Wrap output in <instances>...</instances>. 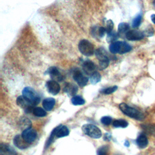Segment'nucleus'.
Wrapping results in <instances>:
<instances>
[{
    "instance_id": "f257e3e1",
    "label": "nucleus",
    "mask_w": 155,
    "mask_h": 155,
    "mask_svg": "<svg viewBox=\"0 0 155 155\" xmlns=\"http://www.w3.org/2000/svg\"><path fill=\"white\" fill-rule=\"evenodd\" d=\"M131 46L125 41H116L109 46V50L113 54H125L130 51Z\"/></svg>"
},
{
    "instance_id": "f03ea898",
    "label": "nucleus",
    "mask_w": 155,
    "mask_h": 155,
    "mask_svg": "<svg viewBox=\"0 0 155 155\" xmlns=\"http://www.w3.org/2000/svg\"><path fill=\"white\" fill-rule=\"evenodd\" d=\"M119 107L124 114L127 115L130 117L139 120H141L144 118L143 114L140 111H139V110L133 107H130L129 105L125 103L120 104Z\"/></svg>"
},
{
    "instance_id": "7ed1b4c3",
    "label": "nucleus",
    "mask_w": 155,
    "mask_h": 155,
    "mask_svg": "<svg viewBox=\"0 0 155 155\" xmlns=\"http://www.w3.org/2000/svg\"><path fill=\"white\" fill-rule=\"evenodd\" d=\"M69 134V130L65 125H59L55 127L50 134L48 140L47 142L45 148H47L53 142L54 137L60 138L67 136Z\"/></svg>"
},
{
    "instance_id": "20e7f679",
    "label": "nucleus",
    "mask_w": 155,
    "mask_h": 155,
    "mask_svg": "<svg viewBox=\"0 0 155 155\" xmlns=\"http://www.w3.org/2000/svg\"><path fill=\"white\" fill-rule=\"evenodd\" d=\"M22 96L33 105H38L41 98L38 93L31 87H26L22 90Z\"/></svg>"
},
{
    "instance_id": "39448f33",
    "label": "nucleus",
    "mask_w": 155,
    "mask_h": 155,
    "mask_svg": "<svg viewBox=\"0 0 155 155\" xmlns=\"http://www.w3.org/2000/svg\"><path fill=\"white\" fill-rule=\"evenodd\" d=\"M95 55L99 60V67L101 70L106 68L110 63L109 58L107 56V53L104 48H98L95 50Z\"/></svg>"
},
{
    "instance_id": "423d86ee",
    "label": "nucleus",
    "mask_w": 155,
    "mask_h": 155,
    "mask_svg": "<svg viewBox=\"0 0 155 155\" xmlns=\"http://www.w3.org/2000/svg\"><path fill=\"white\" fill-rule=\"evenodd\" d=\"M80 52L85 56H91L94 53V47L91 42L87 39H82L78 44Z\"/></svg>"
},
{
    "instance_id": "0eeeda50",
    "label": "nucleus",
    "mask_w": 155,
    "mask_h": 155,
    "mask_svg": "<svg viewBox=\"0 0 155 155\" xmlns=\"http://www.w3.org/2000/svg\"><path fill=\"white\" fill-rule=\"evenodd\" d=\"M82 130L84 134L93 139H99L102 136L101 130L93 124H85L82 127Z\"/></svg>"
},
{
    "instance_id": "6e6552de",
    "label": "nucleus",
    "mask_w": 155,
    "mask_h": 155,
    "mask_svg": "<svg viewBox=\"0 0 155 155\" xmlns=\"http://www.w3.org/2000/svg\"><path fill=\"white\" fill-rule=\"evenodd\" d=\"M16 103L18 106L21 107L26 113H30L33 112L35 107L32 104L28 102L23 96H18L16 99Z\"/></svg>"
},
{
    "instance_id": "1a4fd4ad",
    "label": "nucleus",
    "mask_w": 155,
    "mask_h": 155,
    "mask_svg": "<svg viewBox=\"0 0 155 155\" xmlns=\"http://www.w3.org/2000/svg\"><path fill=\"white\" fill-rule=\"evenodd\" d=\"M73 78L81 87H85L88 82V79L79 69H75L73 71Z\"/></svg>"
},
{
    "instance_id": "9d476101",
    "label": "nucleus",
    "mask_w": 155,
    "mask_h": 155,
    "mask_svg": "<svg viewBox=\"0 0 155 155\" xmlns=\"http://www.w3.org/2000/svg\"><path fill=\"white\" fill-rule=\"evenodd\" d=\"M21 136L24 140L28 143H31L36 139L37 137V133L35 130L31 128H28L23 130Z\"/></svg>"
},
{
    "instance_id": "9b49d317",
    "label": "nucleus",
    "mask_w": 155,
    "mask_h": 155,
    "mask_svg": "<svg viewBox=\"0 0 155 155\" xmlns=\"http://www.w3.org/2000/svg\"><path fill=\"white\" fill-rule=\"evenodd\" d=\"M144 34L143 31L137 30H129L126 34L125 37L129 41H140L144 38Z\"/></svg>"
},
{
    "instance_id": "f8f14e48",
    "label": "nucleus",
    "mask_w": 155,
    "mask_h": 155,
    "mask_svg": "<svg viewBox=\"0 0 155 155\" xmlns=\"http://www.w3.org/2000/svg\"><path fill=\"white\" fill-rule=\"evenodd\" d=\"M46 88L47 91L52 95H56L61 90L60 85L54 80H50L46 82Z\"/></svg>"
},
{
    "instance_id": "ddd939ff",
    "label": "nucleus",
    "mask_w": 155,
    "mask_h": 155,
    "mask_svg": "<svg viewBox=\"0 0 155 155\" xmlns=\"http://www.w3.org/2000/svg\"><path fill=\"white\" fill-rule=\"evenodd\" d=\"M47 72L53 80H54L57 82H61L64 79L62 74L56 67H50L47 70Z\"/></svg>"
},
{
    "instance_id": "4468645a",
    "label": "nucleus",
    "mask_w": 155,
    "mask_h": 155,
    "mask_svg": "<svg viewBox=\"0 0 155 155\" xmlns=\"http://www.w3.org/2000/svg\"><path fill=\"white\" fill-rule=\"evenodd\" d=\"M82 67L84 73L89 76L96 71V65L94 62L90 60L84 61L82 64Z\"/></svg>"
},
{
    "instance_id": "2eb2a0df",
    "label": "nucleus",
    "mask_w": 155,
    "mask_h": 155,
    "mask_svg": "<svg viewBox=\"0 0 155 155\" xmlns=\"http://www.w3.org/2000/svg\"><path fill=\"white\" fill-rule=\"evenodd\" d=\"M91 35L95 38H102L106 33L105 28L104 27L94 26L91 28Z\"/></svg>"
},
{
    "instance_id": "dca6fc26",
    "label": "nucleus",
    "mask_w": 155,
    "mask_h": 155,
    "mask_svg": "<svg viewBox=\"0 0 155 155\" xmlns=\"http://www.w3.org/2000/svg\"><path fill=\"white\" fill-rule=\"evenodd\" d=\"M13 143L17 148L21 150H24L28 148L29 144L27 142H26L22 138V136L20 135H16L14 137Z\"/></svg>"
},
{
    "instance_id": "f3484780",
    "label": "nucleus",
    "mask_w": 155,
    "mask_h": 155,
    "mask_svg": "<svg viewBox=\"0 0 155 155\" xmlns=\"http://www.w3.org/2000/svg\"><path fill=\"white\" fill-rule=\"evenodd\" d=\"M1 155H18L15 150L10 146L5 143H1L0 148Z\"/></svg>"
},
{
    "instance_id": "a211bd4d",
    "label": "nucleus",
    "mask_w": 155,
    "mask_h": 155,
    "mask_svg": "<svg viewBox=\"0 0 155 155\" xmlns=\"http://www.w3.org/2000/svg\"><path fill=\"white\" fill-rule=\"evenodd\" d=\"M136 142L137 145L140 148H145L147 147L148 144V140L147 136L143 134H140L138 137H137L136 140Z\"/></svg>"
},
{
    "instance_id": "6ab92c4d",
    "label": "nucleus",
    "mask_w": 155,
    "mask_h": 155,
    "mask_svg": "<svg viewBox=\"0 0 155 155\" xmlns=\"http://www.w3.org/2000/svg\"><path fill=\"white\" fill-rule=\"evenodd\" d=\"M55 104V99L53 97H48L42 101V106L46 111H50L53 109Z\"/></svg>"
},
{
    "instance_id": "aec40b11",
    "label": "nucleus",
    "mask_w": 155,
    "mask_h": 155,
    "mask_svg": "<svg viewBox=\"0 0 155 155\" xmlns=\"http://www.w3.org/2000/svg\"><path fill=\"white\" fill-rule=\"evenodd\" d=\"M64 91L69 96H73L78 91V87L73 84L67 83L64 86Z\"/></svg>"
},
{
    "instance_id": "412c9836",
    "label": "nucleus",
    "mask_w": 155,
    "mask_h": 155,
    "mask_svg": "<svg viewBox=\"0 0 155 155\" xmlns=\"http://www.w3.org/2000/svg\"><path fill=\"white\" fill-rule=\"evenodd\" d=\"M19 127L22 130H24L25 129L31 127V122L28 119L22 117L19 120Z\"/></svg>"
},
{
    "instance_id": "4be33fe9",
    "label": "nucleus",
    "mask_w": 155,
    "mask_h": 155,
    "mask_svg": "<svg viewBox=\"0 0 155 155\" xmlns=\"http://www.w3.org/2000/svg\"><path fill=\"white\" fill-rule=\"evenodd\" d=\"M101 80V76L99 72L95 71L90 76V81L92 84H96Z\"/></svg>"
},
{
    "instance_id": "5701e85b",
    "label": "nucleus",
    "mask_w": 155,
    "mask_h": 155,
    "mask_svg": "<svg viewBox=\"0 0 155 155\" xmlns=\"http://www.w3.org/2000/svg\"><path fill=\"white\" fill-rule=\"evenodd\" d=\"M113 125L116 128H126L128 125V123L124 119H117L113 121Z\"/></svg>"
},
{
    "instance_id": "b1692460",
    "label": "nucleus",
    "mask_w": 155,
    "mask_h": 155,
    "mask_svg": "<svg viewBox=\"0 0 155 155\" xmlns=\"http://www.w3.org/2000/svg\"><path fill=\"white\" fill-rule=\"evenodd\" d=\"M130 25L128 24L126 22H121L118 25V33L119 34H123V33H127L129 31Z\"/></svg>"
},
{
    "instance_id": "393cba45",
    "label": "nucleus",
    "mask_w": 155,
    "mask_h": 155,
    "mask_svg": "<svg viewBox=\"0 0 155 155\" xmlns=\"http://www.w3.org/2000/svg\"><path fill=\"white\" fill-rule=\"evenodd\" d=\"M85 102V100L79 95L74 96L71 98V103L74 105H84Z\"/></svg>"
},
{
    "instance_id": "a878e982",
    "label": "nucleus",
    "mask_w": 155,
    "mask_h": 155,
    "mask_svg": "<svg viewBox=\"0 0 155 155\" xmlns=\"http://www.w3.org/2000/svg\"><path fill=\"white\" fill-rule=\"evenodd\" d=\"M33 113L37 117H44L47 115L45 110L41 107H35L33 111Z\"/></svg>"
},
{
    "instance_id": "bb28decb",
    "label": "nucleus",
    "mask_w": 155,
    "mask_h": 155,
    "mask_svg": "<svg viewBox=\"0 0 155 155\" xmlns=\"http://www.w3.org/2000/svg\"><path fill=\"white\" fill-rule=\"evenodd\" d=\"M119 33L114 32V31H111V33L107 34V41L108 42H116V41L117 39V38H119Z\"/></svg>"
},
{
    "instance_id": "cd10ccee",
    "label": "nucleus",
    "mask_w": 155,
    "mask_h": 155,
    "mask_svg": "<svg viewBox=\"0 0 155 155\" xmlns=\"http://www.w3.org/2000/svg\"><path fill=\"white\" fill-rule=\"evenodd\" d=\"M142 15L141 14H139L137 15L133 20V22H132V27L133 28H137L138 27L140 23H141V21H142Z\"/></svg>"
},
{
    "instance_id": "c85d7f7f",
    "label": "nucleus",
    "mask_w": 155,
    "mask_h": 155,
    "mask_svg": "<svg viewBox=\"0 0 155 155\" xmlns=\"http://www.w3.org/2000/svg\"><path fill=\"white\" fill-rule=\"evenodd\" d=\"M117 89V87L114 85V86H113V87H110L105 88H104V89L101 90V93H104L105 94H111V93H114Z\"/></svg>"
},
{
    "instance_id": "c756f323",
    "label": "nucleus",
    "mask_w": 155,
    "mask_h": 155,
    "mask_svg": "<svg viewBox=\"0 0 155 155\" xmlns=\"http://www.w3.org/2000/svg\"><path fill=\"white\" fill-rule=\"evenodd\" d=\"M113 27H114V23H113V21L111 19L108 20L106 22V27H105V30H106L107 34H108V33H111V31H113L112 30L113 29Z\"/></svg>"
},
{
    "instance_id": "7c9ffc66",
    "label": "nucleus",
    "mask_w": 155,
    "mask_h": 155,
    "mask_svg": "<svg viewBox=\"0 0 155 155\" xmlns=\"http://www.w3.org/2000/svg\"><path fill=\"white\" fill-rule=\"evenodd\" d=\"M97 155H108V148L107 146H102L97 150Z\"/></svg>"
},
{
    "instance_id": "2f4dec72",
    "label": "nucleus",
    "mask_w": 155,
    "mask_h": 155,
    "mask_svg": "<svg viewBox=\"0 0 155 155\" xmlns=\"http://www.w3.org/2000/svg\"><path fill=\"white\" fill-rule=\"evenodd\" d=\"M112 118L110 116H104L101 119V122L104 125H109L111 124Z\"/></svg>"
},
{
    "instance_id": "473e14b6",
    "label": "nucleus",
    "mask_w": 155,
    "mask_h": 155,
    "mask_svg": "<svg viewBox=\"0 0 155 155\" xmlns=\"http://www.w3.org/2000/svg\"><path fill=\"white\" fill-rule=\"evenodd\" d=\"M143 33L144 35L146 36H151L153 35V33H154L153 28L151 25H149L148 27V28H147L143 31Z\"/></svg>"
},
{
    "instance_id": "72a5a7b5",
    "label": "nucleus",
    "mask_w": 155,
    "mask_h": 155,
    "mask_svg": "<svg viewBox=\"0 0 155 155\" xmlns=\"http://www.w3.org/2000/svg\"><path fill=\"white\" fill-rule=\"evenodd\" d=\"M111 138V134H110L109 133H105V136L104 137V139L105 140H108L109 141V140H110Z\"/></svg>"
},
{
    "instance_id": "f704fd0d",
    "label": "nucleus",
    "mask_w": 155,
    "mask_h": 155,
    "mask_svg": "<svg viewBox=\"0 0 155 155\" xmlns=\"http://www.w3.org/2000/svg\"><path fill=\"white\" fill-rule=\"evenodd\" d=\"M151 21L155 24V14H153L151 15Z\"/></svg>"
},
{
    "instance_id": "c9c22d12",
    "label": "nucleus",
    "mask_w": 155,
    "mask_h": 155,
    "mask_svg": "<svg viewBox=\"0 0 155 155\" xmlns=\"http://www.w3.org/2000/svg\"><path fill=\"white\" fill-rule=\"evenodd\" d=\"M124 145H125V147H128L130 146V143H129V142H128L127 140H125V143H124Z\"/></svg>"
},
{
    "instance_id": "e433bc0d",
    "label": "nucleus",
    "mask_w": 155,
    "mask_h": 155,
    "mask_svg": "<svg viewBox=\"0 0 155 155\" xmlns=\"http://www.w3.org/2000/svg\"><path fill=\"white\" fill-rule=\"evenodd\" d=\"M153 6L155 7V0H154V1H153Z\"/></svg>"
}]
</instances>
